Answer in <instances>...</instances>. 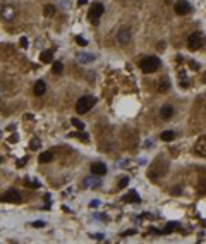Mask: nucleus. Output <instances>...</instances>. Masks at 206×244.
<instances>
[{
  "instance_id": "f257e3e1",
  "label": "nucleus",
  "mask_w": 206,
  "mask_h": 244,
  "mask_svg": "<svg viewBox=\"0 0 206 244\" xmlns=\"http://www.w3.org/2000/svg\"><path fill=\"white\" fill-rule=\"evenodd\" d=\"M139 67H141V71H143V72L151 74V72H155V71L160 67V58H158V57H151V55H148V57H144V58L139 62Z\"/></svg>"
},
{
  "instance_id": "f03ea898",
  "label": "nucleus",
  "mask_w": 206,
  "mask_h": 244,
  "mask_svg": "<svg viewBox=\"0 0 206 244\" xmlns=\"http://www.w3.org/2000/svg\"><path fill=\"white\" fill-rule=\"evenodd\" d=\"M95 105H96V98L95 96H83V98H79L76 101V112L77 114H86Z\"/></svg>"
},
{
  "instance_id": "7ed1b4c3",
  "label": "nucleus",
  "mask_w": 206,
  "mask_h": 244,
  "mask_svg": "<svg viewBox=\"0 0 206 244\" xmlns=\"http://www.w3.org/2000/svg\"><path fill=\"white\" fill-rule=\"evenodd\" d=\"M205 45V36L201 34V33H191L189 34V38H187V46L191 48V50H199L201 46Z\"/></svg>"
},
{
  "instance_id": "20e7f679",
  "label": "nucleus",
  "mask_w": 206,
  "mask_h": 244,
  "mask_svg": "<svg viewBox=\"0 0 206 244\" xmlns=\"http://www.w3.org/2000/svg\"><path fill=\"white\" fill-rule=\"evenodd\" d=\"M103 10H105V7H103V3H100V2H95V3L89 7L88 15H89V19H91L93 24H96V22L100 21V17L103 15Z\"/></svg>"
},
{
  "instance_id": "39448f33",
  "label": "nucleus",
  "mask_w": 206,
  "mask_h": 244,
  "mask_svg": "<svg viewBox=\"0 0 206 244\" xmlns=\"http://www.w3.org/2000/svg\"><path fill=\"white\" fill-rule=\"evenodd\" d=\"M174 10H175L179 15H186V14L191 12V3H189L187 0H177V2L174 3Z\"/></svg>"
},
{
  "instance_id": "423d86ee",
  "label": "nucleus",
  "mask_w": 206,
  "mask_h": 244,
  "mask_svg": "<svg viewBox=\"0 0 206 244\" xmlns=\"http://www.w3.org/2000/svg\"><path fill=\"white\" fill-rule=\"evenodd\" d=\"M0 201H7V203H19L21 201V194L15 189H9L3 196H0Z\"/></svg>"
},
{
  "instance_id": "0eeeda50",
  "label": "nucleus",
  "mask_w": 206,
  "mask_h": 244,
  "mask_svg": "<svg viewBox=\"0 0 206 244\" xmlns=\"http://www.w3.org/2000/svg\"><path fill=\"white\" fill-rule=\"evenodd\" d=\"M91 172H93L95 175H98V177H100V175H105V174H107V165L96 162V163L91 165Z\"/></svg>"
},
{
  "instance_id": "6e6552de",
  "label": "nucleus",
  "mask_w": 206,
  "mask_h": 244,
  "mask_svg": "<svg viewBox=\"0 0 206 244\" xmlns=\"http://www.w3.org/2000/svg\"><path fill=\"white\" fill-rule=\"evenodd\" d=\"M14 15H15V9H14L12 5H5V7L2 9V17H3L5 21H12Z\"/></svg>"
},
{
  "instance_id": "1a4fd4ad",
  "label": "nucleus",
  "mask_w": 206,
  "mask_h": 244,
  "mask_svg": "<svg viewBox=\"0 0 206 244\" xmlns=\"http://www.w3.org/2000/svg\"><path fill=\"white\" fill-rule=\"evenodd\" d=\"M33 91H34V95H36V96H41V95H45V91H46V84H45L43 81H36V83H34Z\"/></svg>"
},
{
  "instance_id": "9d476101",
  "label": "nucleus",
  "mask_w": 206,
  "mask_h": 244,
  "mask_svg": "<svg viewBox=\"0 0 206 244\" xmlns=\"http://www.w3.org/2000/svg\"><path fill=\"white\" fill-rule=\"evenodd\" d=\"M160 115H162L163 119H170V117L174 115V108H172V105H163V107H162V110H160Z\"/></svg>"
},
{
  "instance_id": "9b49d317",
  "label": "nucleus",
  "mask_w": 206,
  "mask_h": 244,
  "mask_svg": "<svg viewBox=\"0 0 206 244\" xmlns=\"http://www.w3.org/2000/svg\"><path fill=\"white\" fill-rule=\"evenodd\" d=\"M124 201H125V203H139V201H141V198H139V196H138V193L132 189V191H131V193L124 198Z\"/></svg>"
},
{
  "instance_id": "f8f14e48",
  "label": "nucleus",
  "mask_w": 206,
  "mask_h": 244,
  "mask_svg": "<svg viewBox=\"0 0 206 244\" xmlns=\"http://www.w3.org/2000/svg\"><path fill=\"white\" fill-rule=\"evenodd\" d=\"M117 38H119L122 43H127V41H129V29H127V28H122L120 33L117 34Z\"/></svg>"
},
{
  "instance_id": "ddd939ff",
  "label": "nucleus",
  "mask_w": 206,
  "mask_h": 244,
  "mask_svg": "<svg viewBox=\"0 0 206 244\" xmlns=\"http://www.w3.org/2000/svg\"><path fill=\"white\" fill-rule=\"evenodd\" d=\"M40 58H41V62L43 64H48V62H53V53L48 50V52H41V55H40Z\"/></svg>"
},
{
  "instance_id": "4468645a",
  "label": "nucleus",
  "mask_w": 206,
  "mask_h": 244,
  "mask_svg": "<svg viewBox=\"0 0 206 244\" xmlns=\"http://www.w3.org/2000/svg\"><path fill=\"white\" fill-rule=\"evenodd\" d=\"M160 138H162L163 141H172V139L175 138V132H174V131H163Z\"/></svg>"
},
{
  "instance_id": "2eb2a0df",
  "label": "nucleus",
  "mask_w": 206,
  "mask_h": 244,
  "mask_svg": "<svg viewBox=\"0 0 206 244\" xmlns=\"http://www.w3.org/2000/svg\"><path fill=\"white\" fill-rule=\"evenodd\" d=\"M52 158H53V153H52V151H45V153L40 155V162H41V163H46V162H50Z\"/></svg>"
},
{
  "instance_id": "dca6fc26",
  "label": "nucleus",
  "mask_w": 206,
  "mask_h": 244,
  "mask_svg": "<svg viewBox=\"0 0 206 244\" xmlns=\"http://www.w3.org/2000/svg\"><path fill=\"white\" fill-rule=\"evenodd\" d=\"M93 55L91 53H81L79 55V62H83V64H86V62H93Z\"/></svg>"
},
{
  "instance_id": "f3484780",
  "label": "nucleus",
  "mask_w": 206,
  "mask_h": 244,
  "mask_svg": "<svg viewBox=\"0 0 206 244\" xmlns=\"http://www.w3.org/2000/svg\"><path fill=\"white\" fill-rule=\"evenodd\" d=\"M52 71H53V74H62V71H64V65H62V62H53V67H52Z\"/></svg>"
},
{
  "instance_id": "a211bd4d",
  "label": "nucleus",
  "mask_w": 206,
  "mask_h": 244,
  "mask_svg": "<svg viewBox=\"0 0 206 244\" xmlns=\"http://www.w3.org/2000/svg\"><path fill=\"white\" fill-rule=\"evenodd\" d=\"M158 84H160V86H158V91H167V89H168V79H167V77H163Z\"/></svg>"
},
{
  "instance_id": "6ab92c4d",
  "label": "nucleus",
  "mask_w": 206,
  "mask_h": 244,
  "mask_svg": "<svg viewBox=\"0 0 206 244\" xmlns=\"http://www.w3.org/2000/svg\"><path fill=\"white\" fill-rule=\"evenodd\" d=\"M175 229H179V224L177 222H172V224H168L162 232H165V234H168V232H172V231H175Z\"/></svg>"
},
{
  "instance_id": "aec40b11",
  "label": "nucleus",
  "mask_w": 206,
  "mask_h": 244,
  "mask_svg": "<svg viewBox=\"0 0 206 244\" xmlns=\"http://www.w3.org/2000/svg\"><path fill=\"white\" fill-rule=\"evenodd\" d=\"M72 126H74V127H76L77 131H83V129H84V124H83V122H81L79 119H76V117L72 119Z\"/></svg>"
},
{
  "instance_id": "412c9836",
  "label": "nucleus",
  "mask_w": 206,
  "mask_h": 244,
  "mask_svg": "<svg viewBox=\"0 0 206 244\" xmlns=\"http://www.w3.org/2000/svg\"><path fill=\"white\" fill-rule=\"evenodd\" d=\"M43 12H45V15H53V14H55V7H53V5H46V7L43 9Z\"/></svg>"
},
{
  "instance_id": "4be33fe9",
  "label": "nucleus",
  "mask_w": 206,
  "mask_h": 244,
  "mask_svg": "<svg viewBox=\"0 0 206 244\" xmlns=\"http://www.w3.org/2000/svg\"><path fill=\"white\" fill-rule=\"evenodd\" d=\"M76 136H77L81 141H84V143H86V141H89V136H88V134H84V132H77Z\"/></svg>"
},
{
  "instance_id": "5701e85b",
  "label": "nucleus",
  "mask_w": 206,
  "mask_h": 244,
  "mask_svg": "<svg viewBox=\"0 0 206 244\" xmlns=\"http://www.w3.org/2000/svg\"><path fill=\"white\" fill-rule=\"evenodd\" d=\"M76 41H77V45H81V46H84V45H88V43H86V40H84L83 36H76Z\"/></svg>"
},
{
  "instance_id": "b1692460",
  "label": "nucleus",
  "mask_w": 206,
  "mask_h": 244,
  "mask_svg": "<svg viewBox=\"0 0 206 244\" xmlns=\"http://www.w3.org/2000/svg\"><path fill=\"white\" fill-rule=\"evenodd\" d=\"M129 184V177H122L120 179V184H119V188H125Z\"/></svg>"
},
{
  "instance_id": "393cba45",
  "label": "nucleus",
  "mask_w": 206,
  "mask_h": 244,
  "mask_svg": "<svg viewBox=\"0 0 206 244\" xmlns=\"http://www.w3.org/2000/svg\"><path fill=\"white\" fill-rule=\"evenodd\" d=\"M19 43H21V46H22V48H28V38H26V36H22Z\"/></svg>"
},
{
  "instance_id": "a878e982",
  "label": "nucleus",
  "mask_w": 206,
  "mask_h": 244,
  "mask_svg": "<svg viewBox=\"0 0 206 244\" xmlns=\"http://www.w3.org/2000/svg\"><path fill=\"white\" fill-rule=\"evenodd\" d=\"M29 146H31V148H33V150H38V148H40V141H36V139H33V141H31V145H29Z\"/></svg>"
},
{
  "instance_id": "bb28decb",
  "label": "nucleus",
  "mask_w": 206,
  "mask_h": 244,
  "mask_svg": "<svg viewBox=\"0 0 206 244\" xmlns=\"http://www.w3.org/2000/svg\"><path fill=\"white\" fill-rule=\"evenodd\" d=\"M45 225V222H41V220H38V222H33V227H43Z\"/></svg>"
},
{
  "instance_id": "cd10ccee",
  "label": "nucleus",
  "mask_w": 206,
  "mask_h": 244,
  "mask_svg": "<svg viewBox=\"0 0 206 244\" xmlns=\"http://www.w3.org/2000/svg\"><path fill=\"white\" fill-rule=\"evenodd\" d=\"M26 184H28L29 188H40V184H38V182H26Z\"/></svg>"
},
{
  "instance_id": "c85d7f7f",
  "label": "nucleus",
  "mask_w": 206,
  "mask_h": 244,
  "mask_svg": "<svg viewBox=\"0 0 206 244\" xmlns=\"http://www.w3.org/2000/svg\"><path fill=\"white\" fill-rule=\"evenodd\" d=\"M131 234H136V231L132 229V231H127V232H124V237H127V236H131Z\"/></svg>"
},
{
  "instance_id": "c756f323",
  "label": "nucleus",
  "mask_w": 206,
  "mask_h": 244,
  "mask_svg": "<svg viewBox=\"0 0 206 244\" xmlns=\"http://www.w3.org/2000/svg\"><path fill=\"white\" fill-rule=\"evenodd\" d=\"M93 237H95V239H98V241H101V239H103V234H95Z\"/></svg>"
},
{
  "instance_id": "7c9ffc66",
  "label": "nucleus",
  "mask_w": 206,
  "mask_h": 244,
  "mask_svg": "<svg viewBox=\"0 0 206 244\" xmlns=\"http://www.w3.org/2000/svg\"><path fill=\"white\" fill-rule=\"evenodd\" d=\"M86 2H88V0H77V3H79V5H84Z\"/></svg>"
},
{
  "instance_id": "2f4dec72",
  "label": "nucleus",
  "mask_w": 206,
  "mask_h": 244,
  "mask_svg": "<svg viewBox=\"0 0 206 244\" xmlns=\"http://www.w3.org/2000/svg\"><path fill=\"white\" fill-rule=\"evenodd\" d=\"M203 81H205V83H206V76H205V77H203Z\"/></svg>"
}]
</instances>
